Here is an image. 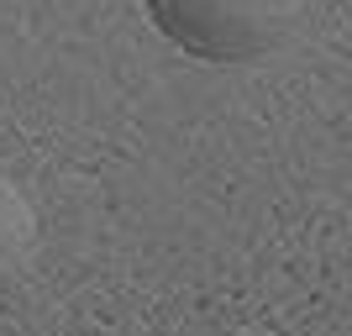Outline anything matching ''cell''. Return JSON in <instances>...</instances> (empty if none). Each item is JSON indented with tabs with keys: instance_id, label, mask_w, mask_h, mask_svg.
<instances>
[{
	"instance_id": "obj_1",
	"label": "cell",
	"mask_w": 352,
	"mask_h": 336,
	"mask_svg": "<svg viewBox=\"0 0 352 336\" xmlns=\"http://www.w3.org/2000/svg\"><path fill=\"white\" fill-rule=\"evenodd\" d=\"M153 27L190 58L252 63L289 43L305 0H142Z\"/></svg>"
},
{
	"instance_id": "obj_2",
	"label": "cell",
	"mask_w": 352,
	"mask_h": 336,
	"mask_svg": "<svg viewBox=\"0 0 352 336\" xmlns=\"http://www.w3.org/2000/svg\"><path fill=\"white\" fill-rule=\"evenodd\" d=\"M37 247H43V232H37V210L11 179L0 174V315L21 300V289L37 273Z\"/></svg>"
}]
</instances>
